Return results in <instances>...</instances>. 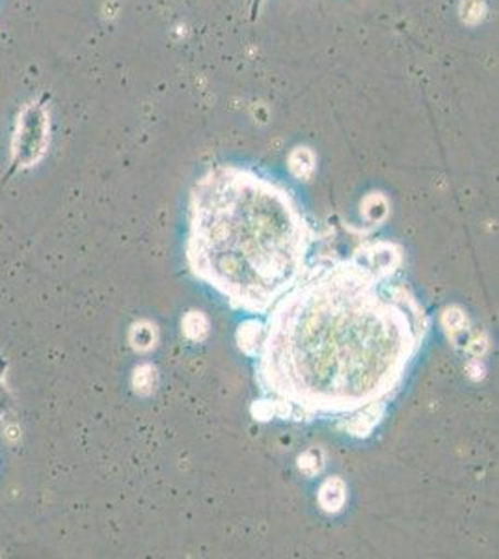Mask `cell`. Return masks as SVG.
Returning a JSON list of instances; mask_svg holds the SVG:
<instances>
[{
	"mask_svg": "<svg viewBox=\"0 0 499 559\" xmlns=\"http://www.w3.org/2000/svg\"><path fill=\"white\" fill-rule=\"evenodd\" d=\"M393 263L360 254L308 269L256 342V379L293 418L382 416L429 332Z\"/></svg>",
	"mask_w": 499,
	"mask_h": 559,
	"instance_id": "1",
	"label": "cell"
},
{
	"mask_svg": "<svg viewBox=\"0 0 499 559\" xmlns=\"http://www.w3.org/2000/svg\"><path fill=\"white\" fill-rule=\"evenodd\" d=\"M313 242L297 198L256 170L215 166L190 192L187 265L235 310L269 312L310 269Z\"/></svg>",
	"mask_w": 499,
	"mask_h": 559,
	"instance_id": "2",
	"label": "cell"
}]
</instances>
